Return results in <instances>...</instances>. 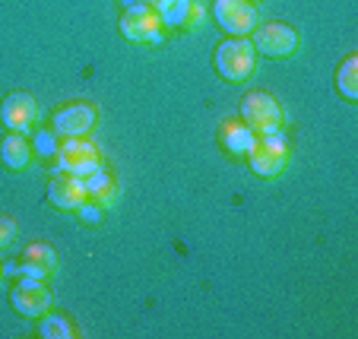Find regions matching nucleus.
Returning a JSON list of instances; mask_svg holds the SVG:
<instances>
[{"mask_svg": "<svg viewBox=\"0 0 358 339\" xmlns=\"http://www.w3.org/2000/svg\"><path fill=\"white\" fill-rule=\"evenodd\" d=\"M95 127V108L86 102L64 105L55 111V134L61 136H86Z\"/></svg>", "mask_w": 358, "mask_h": 339, "instance_id": "obj_11", "label": "nucleus"}, {"mask_svg": "<svg viewBox=\"0 0 358 339\" xmlns=\"http://www.w3.org/2000/svg\"><path fill=\"white\" fill-rule=\"evenodd\" d=\"M10 305H13V311L22 314V317H41V314L51 308V292H48V285L41 282V279L20 276V282H16L13 292H10Z\"/></svg>", "mask_w": 358, "mask_h": 339, "instance_id": "obj_7", "label": "nucleus"}, {"mask_svg": "<svg viewBox=\"0 0 358 339\" xmlns=\"http://www.w3.org/2000/svg\"><path fill=\"white\" fill-rule=\"evenodd\" d=\"M57 168L76 178L89 175V171L99 168V150L89 140H83V136H67L57 146Z\"/></svg>", "mask_w": 358, "mask_h": 339, "instance_id": "obj_6", "label": "nucleus"}, {"mask_svg": "<svg viewBox=\"0 0 358 339\" xmlns=\"http://www.w3.org/2000/svg\"><path fill=\"white\" fill-rule=\"evenodd\" d=\"M248 162L260 178L282 175L285 165H289V143H285V136L266 134V136H260V140H254V146H250V152H248Z\"/></svg>", "mask_w": 358, "mask_h": 339, "instance_id": "obj_3", "label": "nucleus"}, {"mask_svg": "<svg viewBox=\"0 0 358 339\" xmlns=\"http://www.w3.org/2000/svg\"><path fill=\"white\" fill-rule=\"evenodd\" d=\"M152 10L159 13L162 26H169V29L194 26L200 20V7H196L194 0H152Z\"/></svg>", "mask_w": 358, "mask_h": 339, "instance_id": "obj_13", "label": "nucleus"}, {"mask_svg": "<svg viewBox=\"0 0 358 339\" xmlns=\"http://www.w3.org/2000/svg\"><path fill=\"white\" fill-rule=\"evenodd\" d=\"M32 152H38V156L51 159L57 152V140H55V130H38L32 140Z\"/></svg>", "mask_w": 358, "mask_h": 339, "instance_id": "obj_18", "label": "nucleus"}, {"mask_svg": "<svg viewBox=\"0 0 358 339\" xmlns=\"http://www.w3.org/2000/svg\"><path fill=\"white\" fill-rule=\"evenodd\" d=\"M124 10H134V7H149V0H121Z\"/></svg>", "mask_w": 358, "mask_h": 339, "instance_id": "obj_22", "label": "nucleus"}, {"mask_svg": "<svg viewBox=\"0 0 358 339\" xmlns=\"http://www.w3.org/2000/svg\"><path fill=\"white\" fill-rule=\"evenodd\" d=\"M0 162L7 165L10 171H22L29 162H32V146H29V140L22 134H7L3 140H0Z\"/></svg>", "mask_w": 358, "mask_h": 339, "instance_id": "obj_14", "label": "nucleus"}, {"mask_svg": "<svg viewBox=\"0 0 358 339\" xmlns=\"http://www.w3.org/2000/svg\"><path fill=\"white\" fill-rule=\"evenodd\" d=\"M241 121L260 136L279 134V127H282V108H279L276 95L260 92V89L248 92L241 102Z\"/></svg>", "mask_w": 358, "mask_h": 339, "instance_id": "obj_2", "label": "nucleus"}, {"mask_svg": "<svg viewBox=\"0 0 358 339\" xmlns=\"http://www.w3.org/2000/svg\"><path fill=\"white\" fill-rule=\"evenodd\" d=\"M213 16H216L219 29L229 35H250L260 22L257 7L248 3V0H216L213 3Z\"/></svg>", "mask_w": 358, "mask_h": 339, "instance_id": "obj_5", "label": "nucleus"}, {"mask_svg": "<svg viewBox=\"0 0 358 339\" xmlns=\"http://www.w3.org/2000/svg\"><path fill=\"white\" fill-rule=\"evenodd\" d=\"M86 200H89V194H86V187H83V181L76 175L61 171V175L51 178V184H48V203L57 206V210L76 212Z\"/></svg>", "mask_w": 358, "mask_h": 339, "instance_id": "obj_10", "label": "nucleus"}, {"mask_svg": "<svg viewBox=\"0 0 358 339\" xmlns=\"http://www.w3.org/2000/svg\"><path fill=\"white\" fill-rule=\"evenodd\" d=\"M121 35L130 38V41H159L162 38V20H159V13L152 7L124 10Z\"/></svg>", "mask_w": 358, "mask_h": 339, "instance_id": "obj_8", "label": "nucleus"}, {"mask_svg": "<svg viewBox=\"0 0 358 339\" xmlns=\"http://www.w3.org/2000/svg\"><path fill=\"white\" fill-rule=\"evenodd\" d=\"M254 64H257V51H254V41L248 35H229L216 48V70L229 82L248 80L254 73Z\"/></svg>", "mask_w": 358, "mask_h": 339, "instance_id": "obj_1", "label": "nucleus"}, {"mask_svg": "<svg viewBox=\"0 0 358 339\" xmlns=\"http://www.w3.org/2000/svg\"><path fill=\"white\" fill-rule=\"evenodd\" d=\"M16 238V222L10 216H0V247H10Z\"/></svg>", "mask_w": 358, "mask_h": 339, "instance_id": "obj_19", "label": "nucleus"}, {"mask_svg": "<svg viewBox=\"0 0 358 339\" xmlns=\"http://www.w3.org/2000/svg\"><path fill=\"white\" fill-rule=\"evenodd\" d=\"M0 270L7 273V276H20V260H10V264H3Z\"/></svg>", "mask_w": 358, "mask_h": 339, "instance_id": "obj_21", "label": "nucleus"}, {"mask_svg": "<svg viewBox=\"0 0 358 339\" xmlns=\"http://www.w3.org/2000/svg\"><path fill=\"white\" fill-rule=\"evenodd\" d=\"M254 51L266 57H292L298 51V32L282 20L257 22L254 29Z\"/></svg>", "mask_w": 358, "mask_h": 339, "instance_id": "obj_4", "label": "nucleus"}, {"mask_svg": "<svg viewBox=\"0 0 358 339\" xmlns=\"http://www.w3.org/2000/svg\"><path fill=\"white\" fill-rule=\"evenodd\" d=\"M336 86L349 102L358 99V57L355 55H349L343 61V67H339V73H336Z\"/></svg>", "mask_w": 358, "mask_h": 339, "instance_id": "obj_17", "label": "nucleus"}, {"mask_svg": "<svg viewBox=\"0 0 358 339\" xmlns=\"http://www.w3.org/2000/svg\"><path fill=\"white\" fill-rule=\"evenodd\" d=\"M55 270H57V251L51 245H29L20 254V276L45 282Z\"/></svg>", "mask_w": 358, "mask_h": 339, "instance_id": "obj_12", "label": "nucleus"}, {"mask_svg": "<svg viewBox=\"0 0 358 339\" xmlns=\"http://www.w3.org/2000/svg\"><path fill=\"white\" fill-rule=\"evenodd\" d=\"M101 210H105V206H101V203H89V200H86V203H83L76 212H80V219H83V222H99Z\"/></svg>", "mask_w": 358, "mask_h": 339, "instance_id": "obj_20", "label": "nucleus"}, {"mask_svg": "<svg viewBox=\"0 0 358 339\" xmlns=\"http://www.w3.org/2000/svg\"><path fill=\"white\" fill-rule=\"evenodd\" d=\"M0 121H3V127L16 130V134H26V130L38 121V102H35L29 92L7 95L3 105H0Z\"/></svg>", "mask_w": 358, "mask_h": 339, "instance_id": "obj_9", "label": "nucleus"}, {"mask_svg": "<svg viewBox=\"0 0 358 339\" xmlns=\"http://www.w3.org/2000/svg\"><path fill=\"white\" fill-rule=\"evenodd\" d=\"M38 333L45 339H73L76 336V326L70 324L67 317H61V314H41V324H38Z\"/></svg>", "mask_w": 358, "mask_h": 339, "instance_id": "obj_16", "label": "nucleus"}, {"mask_svg": "<svg viewBox=\"0 0 358 339\" xmlns=\"http://www.w3.org/2000/svg\"><path fill=\"white\" fill-rule=\"evenodd\" d=\"M219 140H222V146L231 152V156H248L250 146H254V140H257V134H254L248 124L225 121L222 130H219Z\"/></svg>", "mask_w": 358, "mask_h": 339, "instance_id": "obj_15", "label": "nucleus"}]
</instances>
